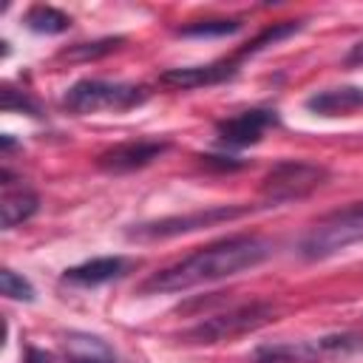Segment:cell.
<instances>
[{
    "instance_id": "obj_3",
    "label": "cell",
    "mask_w": 363,
    "mask_h": 363,
    "mask_svg": "<svg viewBox=\"0 0 363 363\" xmlns=\"http://www.w3.org/2000/svg\"><path fill=\"white\" fill-rule=\"evenodd\" d=\"M363 241V201L346 210H337L332 216H326L323 221H318L301 241V255L309 261H320L329 258L352 244Z\"/></svg>"
},
{
    "instance_id": "obj_7",
    "label": "cell",
    "mask_w": 363,
    "mask_h": 363,
    "mask_svg": "<svg viewBox=\"0 0 363 363\" xmlns=\"http://www.w3.org/2000/svg\"><path fill=\"white\" fill-rule=\"evenodd\" d=\"M278 125V116L275 111L269 108H252V111H244V113H235L230 119H221L216 125V136L224 147H250L255 142L264 139V133L269 128Z\"/></svg>"
},
{
    "instance_id": "obj_5",
    "label": "cell",
    "mask_w": 363,
    "mask_h": 363,
    "mask_svg": "<svg viewBox=\"0 0 363 363\" xmlns=\"http://www.w3.org/2000/svg\"><path fill=\"white\" fill-rule=\"evenodd\" d=\"M275 318V306L267 301H250L241 306H233L227 312H218L201 323H196L184 337L190 343H221V340H233L241 335H250L255 329H261L264 323H269Z\"/></svg>"
},
{
    "instance_id": "obj_20",
    "label": "cell",
    "mask_w": 363,
    "mask_h": 363,
    "mask_svg": "<svg viewBox=\"0 0 363 363\" xmlns=\"http://www.w3.org/2000/svg\"><path fill=\"white\" fill-rule=\"evenodd\" d=\"M346 65H363V40H357L349 54H346Z\"/></svg>"
},
{
    "instance_id": "obj_16",
    "label": "cell",
    "mask_w": 363,
    "mask_h": 363,
    "mask_svg": "<svg viewBox=\"0 0 363 363\" xmlns=\"http://www.w3.org/2000/svg\"><path fill=\"white\" fill-rule=\"evenodd\" d=\"M301 28V23H295V20H284V23H275V26H269V28H264L252 43H247L238 54H235V60L241 62L244 57H250V54H255V51H261V48H267V45H272V43H278V40H284V37H289V34H295Z\"/></svg>"
},
{
    "instance_id": "obj_1",
    "label": "cell",
    "mask_w": 363,
    "mask_h": 363,
    "mask_svg": "<svg viewBox=\"0 0 363 363\" xmlns=\"http://www.w3.org/2000/svg\"><path fill=\"white\" fill-rule=\"evenodd\" d=\"M272 255V241L264 235L241 233L221 241H213L182 261L153 272L147 281L139 284V292L156 295V292H184L199 284H213L221 278H233L238 272H247L258 264H264Z\"/></svg>"
},
{
    "instance_id": "obj_13",
    "label": "cell",
    "mask_w": 363,
    "mask_h": 363,
    "mask_svg": "<svg viewBox=\"0 0 363 363\" xmlns=\"http://www.w3.org/2000/svg\"><path fill=\"white\" fill-rule=\"evenodd\" d=\"M326 354L315 340L306 343H269L255 352V363H323Z\"/></svg>"
},
{
    "instance_id": "obj_8",
    "label": "cell",
    "mask_w": 363,
    "mask_h": 363,
    "mask_svg": "<svg viewBox=\"0 0 363 363\" xmlns=\"http://www.w3.org/2000/svg\"><path fill=\"white\" fill-rule=\"evenodd\" d=\"M164 150H167V142H156V139L125 142V145H116V147L99 153L96 164H99L105 173H130V170L147 167V164L156 162Z\"/></svg>"
},
{
    "instance_id": "obj_2",
    "label": "cell",
    "mask_w": 363,
    "mask_h": 363,
    "mask_svg": "<svg viewBox=\"0 0 363 363\" xmlns=\"http://www.w3.org/2000/svg\"><path fill=\"white\" fill-rule=\"evenodd\" d=\"M150 96V91L145 85L136 82H113V79H79L74 82L65 96L62 105L71 113H96V111H130L136 105H142Z\"/></svg>"
},
{
    "instance_id": "obj_19",
    "label": "cell",
    "mask_w": 363,
    "mask_h": 363,
    "mask_svg": "<svg viewBox=\"0 0 363 363\" xmlns=\"http://www.w3.org/2000/svg\"><path fill=\"white\" fill-rule=\"evenodd\" d=\"M0 289H3V295L6 298H11V301H34V286L23 278V275H17L14 269H3L0 272Z\"/></svg>"
},
{
    "instance_id": "obj_18",
    "label": "cell",
    "mask_w": 363,
    "mask_h": 363,
    "mask_svg": "<svg viewBox=\"0 0 363 363\" xmlns=\"http://www.w3.org/2000/svg\"><path fill=\"white\" fill-rule=\"evenodd\" d=\"M122 40H113V37H108V40H96V43H79V45H74V48H65L60 57L62 60H96V57H105V54H111L116 45H119Z\"/></svg>"
},
{
    "instance_id": "obj_6",
    "label": "cell",
    "mask_w": 363,
    "mask_h": 363,
    "mask_svg": "<svg viewBox=\"0 0 363 363\" xmlns=\"http://www.w3.org/2000/svg\"><path fill=\"white\" fill-rule=\"evenodd\" d=\"M252 213V207L247 204H216L207 210H196V213H184V216H167L159 221H147L133 227L128 235L136 241H159V238H173V235H184L201 227H216L221 221H235L241 216Z\"/></svg>"
},
{
    "instance_id": "obj_9",
    "label": "cell",
    "mask_w": 363,
    "mask_h": 363,
    "mask_svg": "<svg viewBox=\"0 0 363 363\" xmlns=\"http://www.w3.org/2000/svg\"><path fill=\"white\" fill-rule=\"evenodd\" d=\"M238 71V60L230 57V60H221V62H210V65H190V68H170L164 71L159 79L162 85H170V88H201V85H216V82H224L230 79L233 74Z\"/></svg>"
},
{
    "instance_id": "obj_10",
    "label": "cell",
    "mask_w": 363,
    "mask_h": 363,
    "mask_svg": "<svg viewBox=\"0 0 363 363\" xmlns=\"http://www.w3.org/2000/svg\"><path fill=\"white\" fill-rule=\"evenodd\" d=\"M130 269V261L122 255H99L91 261H82L71 269L62 272L65 284H77V286H96V284H108L113 278H122Z\"/></svg>"
},
{
    "instance_id": "obj_15",
    "label": "cell",
    "mask_w": 363,
    "mask_h": 363,
    "mask_svg": "<svg viewBox=\"0 0 363 363\" xmlns=\"http://www.w3.org/2000/svg\"><path fill=\"white\" fill-rule=\"evenodd\" d=\"M26 28L37 31V34H60L71 26V17L54 6H31L23 17Z\"/></svg>"
},
{
    "instance_id": "obj_17",
    "label": "cell",
    "mask_w": 363,
    "mask_h": 363,
    "mask_svg": "<svg viewBox=\"0 0 363 363\" xmlns=\"http://www.w3.org/2000/svg\"><path fill=\"white\" fill-rule=\"evenodd\" d=\"M241 28V20H227V17H218V20H196V23H187L179 28L182 37H224V34H235Z\"/></svg>"
},
{
    "instance_id": "obj_11",
    "label": "cell",
    "mask_w": 363,
    "mask_h": 363,
    "mask_svg": "<svg viewBox=\"0 0 363 363\" xmlns=\"http://www.w3.org/2000/svg\"><path fill=\"white\" fill-rule=\"evenodd\" d=\"M363 108V88L343 85V88H323L306 96V111L318 116H346L352 111Z\"/></svg>"
},
{
    "instance_id": "obj_4",
    "label": "cell",
    "mask_w": 363,
    "mask_h": 363,
    "mask_svg": "<svg viewBox=\"0 0 363 363\" xmlns=\"http://www.w3.org/2000/svg\"><path fill=\"white\" fill-rule=\"evenodd\" d=\"M326 182H329V170L323 164L303 162V159H286V162H278L264 176L261 196L267 204H286V201L306 199Z\"/></svg>"
},
{
    "instance_id": "obj_12",
    "label": "cell",
    "mask_w": 363,
    "mask_h": 363,
    "mask_svg": "<svg viewBox=\"0 0 363 363\" xmlns=\"http://www.w3.org/2000/svg\"><path fill=\"white\" fill-rule=\"evenodd\" d=\"M3 201H0V213H3V227L6 230H11V227H17V224H23V221H28L37 210H40V199H37V193L34 190H28V187H11V182H9V176H6V170H3Z\"/></svg>"
},
{
    "instance_id": "obj_14",
    "label": "cell",
    "mask_w": 363,
    "mask_h": 363,
    "mask_svg": "<svg viewBox=\"0 0 363 363\" xmlns=\"http://www.w3.org/2000/svg\"><path fill=\"white\" fill-rule=\"evenodd\" d=\"M68 363H113V349L88 332H71L62 340Z\"/></svg>"
}]
</instances>
